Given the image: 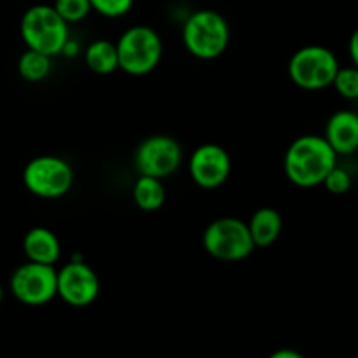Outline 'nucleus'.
Instances as JSON below:
<instances>
[{"label": "nucleus", "mask_w": 358, "mask_h": 358, "mask_svg": "<svg viewBox=\"0 0 358 358\" xmlns=\"http://www.w3.org/2000/svg\"><path fill=\"white\" fill-rule=\"evenodd\" d=\"M338 164V154L327 140L318 135H303L294 140L283 157L287 178L297 187L322 185L329 171Z\"/></svg>", "instance_id": "f257e3e1"}, {"label": "nucleus", "mask_w": 358, "mask_h": 358, "mask_svg": "<svg viewBox=\"0 0 358 358\" xmlns=\"http://www.w3.org/2000/svg\"><path fill=\"white\" fill-rule=\"evenodd\" d=\"M229 23L222 14L212 9L194 10L182 28L185 49L194 58L206 62L222 56L229 45Z\"/></svg>", "instance_id": "f03ea898"}, {"label": "nucleus", "mask_w": 358, "mask_h": 358, "mask_svg": "<svg viewBox=\"0 0 358 358\" xmlns=\"http://www.w3.org/2000/svg\"><path fill=\"white\" fill-rule=\"evenodd\" d=\"M20 34L28 49H35L44 55H62L63 45L69 41V23L48 3H37L24 10L21 16Z\"/></svg>", "instance_id": "7ed1b4c3"}, {"label": "nucleus", "mask_w": 358, "mask_h": 358, "mask_svg": "<svg viewBox=\"0 0 358 358\" xmlns=\"http://www.w3.org/2000/svg\"><path fill=\"white\" fill-rule=\"evenodd\" d=\"M119 69L129 76H147L161 63L163 58V38L154 28L136 24L122 31L115 42Z\"/></svg>", "instance_id": "20e7f679"}, {"label": "nucleus", "mask_w": 358, "mask_h": 358, "mask_svg": "<svg viewBox=\"0 0 358 358\" xmlns=\"http://www.w3.org/2000/svg\"><path fill=\"white\" fill-rule=\"evenodd\" d=\"M203 247L217 261L238 262L255 250L248 224L236 217H220L203 233Z\"/></svg>", "instance_id": "39448f33"}, {"label": "nucleus", "mask_w": 358, "mask_h": 358, "mask_svg": "<svg viewBox=\"0 0 358 358\" xmlns=\"http://www.w3.org/2000/svg\"><path fill=\"white\" fill-rule=\"evenodd\" d=\"M338 70V58L324 45H306L297 49L289 62L290 80L306 91H318L332 86Z\"/></svg>", "instance_id": "423d86ee"}, {"label": "nucleus", "mask_w": 358, "mask_h": 358, "mask_svg": "<svg viewBox=\"0 0 358 358\" xmlns=\"http://www.w3.org/2000/svg\"><path fill=\"white\" fill-rule=\"evenodd\" d=\"M23 184L37 198L58 199L72 189L73 170L58 156H37L24 166Z\"/></svg>", "instance_id": "0eeeda50"}, {"label": "nucleus", "mask_w": 358, "mask_h": 358, "mask_svg": "<svg viewBox=\"0 0 358 358\" xmlns=\"http://www.w3.org/2000/svg\"><path fill=\"white\" fill-rule=\"evenodd\" d=\"M14 299L24 306H44L56 297V269L52 264L27 261L9 280Z\"/></svg>", "instance_id": "6e6552de"}, {"label": "nucleus", "mask_w": 358, "mask_h": 358, "mask_svg": "<svg viewBox=\"0 0 358 358\" xmlns=\"http://www.w3.org/2000/svg\"><path fill=\"white\" fill-rule=\"evenodd\" d=\"M56 296L72 308L91 306L100 296V280L83 259H72L56 271Z\"/></svg>", "instance_id": "1a4fd4ad"}, {"label": "nucleus", "mask_w": 358, "mask_h": 358, "mask_svg": "<svg viewBox=\"0 0 358 358\" xmlns=\"http://www.w3.org/2000/svg\"><path fill=\"white\" fill-rule=\"evenodd\" d=\"M182 163V147L173 136H147L135 150V170L140 175L166 178L178 170Z\"/></svg>", "instance_id": "9d476101"}, {"label": "nucleus", "mask_w": 358, "mask_h": 358, "mask_svg": "<svg viewBox=\"0 0 358 358\" xmlns=\"http://www.w3.org/2000/svg\"><path fill=\"white\" fill-rule=\"evenodd\" d=\"M189 173L198 187L212 191L226 184L231 175V157L217 143H203L189 159Z\"/></svg>", "instance_id": "9b49d317"}, {"label": "nucleus", "mask_w": 358, "mask_h": 358, "mask_svg": "<svg viewBox=\"0 0 358 358\" xmlns=\"http://www.w3.org/2000/svg\"><path fill=\"white\" fill-rule=\"evenodd\" d=\"M324 138L338 156H350L358 150V114L339 110L329 117Z\"/></svg>", "instance_id": "f8f14e48"}, {"label": "nucleus", "mask_w": 358, "mask_h": 358, "mask_svg": "<svg viewBox=\"0 0 358 358\" xmlns=\"http://www.w3.org/2000/svg\"><path fill=\"white\" fill-rule=\"evenodd\" d=\"M23 252L28 261L52 264L59 261L62 245L58 236L48 227H31L23 238Z\"/></svg>", "instance_id": "ddd939ff"}, {"label": "nucleus", "mask_w": 358, "mask_h": 358, "mask_svg": "<svg viewBox=\"0 0 358 358\" xmlns=\"http://www.w3.org/2000/svg\"><path fill=\"white\" fill-rule=\"evenodd\" d=\"M247 224L255 248L271 247L280 238L283 227L280 212H276L275 208H269V206L259 208Z\"/></svg>", "instance_id": "4468645a"}, {"label": "nucleus", "mask_w": 358, "mask_h": 358, "mask_svg": "<svg viewBox=\"0 0 358 358\" xmlns=\"http://www.w3.org/2000/svg\"><path fill=\"white\" fill-rule=\"evenodd\" d=\"M133 199L143 212H156L166 201V189L163 178L140 175L133 185Z\"/></svg>", "instance_id": "2eb2a0df"}, {"label": "nucleus", "mask_w": 358, "mask_h": 358, "mask_svg": "<svg viewBox=\"0 0 358 358\" xmlns=\"http://www.w3.org/2000/svg\"><path fill=\"white\" fill-rule=\"evenodd\" d=\"M84 62L91 72L98 76H108L119 69L117 48L114 42L103 41V38L91 42L84 51Z\"/></svg>", "instance_id": "dca6fc26"}, {"label": "nucleus", "mask_w": 358, "mask_h": 358, "mask_svg": "<svg viewBox=\"0 0 358 358\" xmlns=\"http://www.w3.org/2000/svg\"><path fill=\"white\" fill-rule=\"evenodd\" d=\"M51 56L35 49H28L17 59V72L28 83H41L51 73Z\"/></svg>", "instance_id": "f3484780"}, {"label": "nucleus", "mask_w": 358, "mask_h": 358, "mask_svg": "<svg viewBox=\"0 0 358 358\" xmlns=\"http://www.w3.org/2000/svg\"><path fill=\"white\" fill-rule=\"evenodd\" d=\"M332 86L346 100H358V66H339Z\"/></svg>", "instance_id": "a211bd4d"}, {"label": "nucleus", "mask_w": 358, "mask_h": 358, "mask_svg": "<svg viewBox=\"0 0 358 358\" xmlns=\"http://www.w3.org/2000/svg\"><path fill=\"white\" fill-rule=\"evenodd\" d=\"M52 7L66 23H79L93 10L90 0H55Z\"/></svg>", "instance_id": "6ab92c4d"}, {"label": "nucleus", "mask_w": 358, "mask_h": 358, "mask_svg": "<svg viewBox=\"0 0 358 358\" xmlns=\"http://www.w3.org/2000/svg\"><path fill=\"white\" fill-rule=\"evenodd\" d=\"M91 9L105 17H121L131 10L135 0H90Z\"/></svg>", "instance_id": "aec40b11"}, {"label": "nucleus", "mask_w": 358, "mask_h": 358, "mask_svg": "<svg viewBox=\"0 0 358 358\" xmlns=\"http://www.w3.org/2000/svg\"><path fill=\"white\" fill-rule=\"evenodd\" d=\"M322 185H325V189H327L331 194H345V192H348L350 187H352V175H350V171H346L343 166H338V164H336V166L329 171V175L325 177V180L322 182Z\"/></svg>", "instance_id": "412c9836"}, {"label": "nucleus", "mask_w": 358, "mask_h": 358, "mask_svg": "<svg viewBox=\"0 0 358 358\" xmlns=\"http://www.w3.org/2000/svg\"><path fill=\"white\" fill-rule=\"evenodd\" d=\"M348 51H350V58H352L353 65L358 66V28L353 31L352 37H350Z\"/></svg>", "instance_id": "4be33fe9"}, {"label": "nucleus", "mask_w": 358, "mask_h": 358, "mask_svg": "<svg viewBox=\"0 0 358 358\" xmlns=\"http://www.w3.org/2000/svg\"><path fill=\"white\" fill-rule=\"evenodd\" d=\"M62 55H65L66 58H73V56L79 55V44H77V41H73V38L69 37V41H66L65 45H63Z\"/></svg>", "instance_id": "5701e85b"}, {"label": "nucleus", "mask_w": 358, "mask_h": 358, "mask_svg": "<svg viewBox=\"0 0 358 358\" xmlns=\"http://www.w3.org/2000/svg\"><path fill=\"white\" fill-rule=\"evenodd\" d=\"M271 358H303V355L294 352V350H278V352L273 353Z\"/></svg>", "instance_id": "b1692460"}, {"label": "nucleus", "mask_w": 358, "mask_h": 358, "mask_svg": "<svg viewBox=\"0 0 358 358\" xmlns=\"http://www.w3.org/2000/svg\"><path fill=\"white\" fill-rule=\"evenodd\" d=\"M2 299H3V289L2 285H0V304H2Z\"/></svg>", "instance_id": "393cba45"}, {"label": "nucleus", "mask_w": 358, "mask_h": 358, "mask_svg": "<svg viewBox=\"0 0 358 358\" xmlns=\"http://www.w3.org/2000/svg\"><path fill=\"white\" fill-rule=\"evenodd\" d=\"M357 101H358V100H357Z\"/></svg>", "instance_id": "a878e982"}]
</instances>
